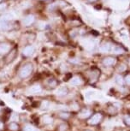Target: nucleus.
Returning a JSON list of instances; mask_svg holds the SVG:
<instances>
[{"label": "nucleus", "instance_id": "f257e3e1", "mask_svg": "<svg viewBox=\"0 0 130 131\" xmlns=\"http://www.w3.org/2000/svg\"><path fill=\"white\" fill-rule=\"evenodd\" d=\"M103 118H104V116H103L102 113L101 112H97L92 116H91V117L88 119L87 123H88V124L92 125V126L98 125L99 123H101Z\"/></svg>", "mask_w": 130, "mask_h": 131}, {"label": "nucleus", "instance_id": "f03ea898", "mask_svg": "<svg viewBox=\"0 0 130 131\" xmlns=\"http://www.w3.org/2000/svg\"><path fill=\"white\" fill-rule=\"evenodd\" d=\"M32 72H33V65L30 63H28L21 68L20 73H19V75H20L21 78L24 79V78L28 77L32 74Z\"/></svg>", "mask_w": 130, "mask_h": 131}, {"label": "nucleus", "instance_id": "7ed1b4c3", "mask_svg": "<svg viewBox=\"0 0 130 131\" xmlns=\"http://www.w3.org/2000/svg\"><path fill=\"white\" fill-rule=\"evenodd\" d=\"M17 55H18V50H17V48H13L12 50H10L6 54L5 58H4V62H5V63L6 64L11 63L12 62L15 61V59L16 58Z\"/></svg>", "mask_w": 130, "mask_h": 131}, {"label": "nucleus", "instance_id": "20e7f679", "mask_svg": "<svg viewBox=\"0 0 130 131\" xmlns=\"http://www.w3.org/2000/svg\"><path fill=\"white\" fill-rule=\"evenodd\" d=\"M102 63L104 66H106V67H110V66L116 65L117 63V60L114 57H106V58H104L103 59Z\"/></svg>", "mask_w": 130, "mask_h": 131}, {"label": "nucleus", "instance_id": "39448f33", "mask_svg": "<svg viewBox=\"0 0 130 131\" xmlns=\"http://www.w3.org/2000/svg\"><path fill=\"white\" fill-rule=\"evenodd\" d=\"M34 21H35V17H34L33 15H28V16H27L25 18L23 19V24L27 27L31 26L32 24L34 23Z\"/></svg>", "mask_w": 130, "mask_h": 131}, {"label": "nucleus", "instance_id": "423d86ee", "mask_svg": "<svg viewBox=\"0 0 130 131\" xmlns=\"http://www.w3.org/2000/svg\"><path fill=\"white\" fill-rule=\"evenodd\" d=\"M10 51V46L6 43H0V55L7 54Z\"/></svg>", "mask_w": 130, "mask_h": 131}, {"label": "nucleus", "instance_id": "0eeeda50", "mask_svg": "<svg viewBox=\"0 0 130 131\" xmlns=\"http://www.w3.org/2000/svg\"><path fill=\"white\" fill-rule=\"evenodd\" d=\"M56 93H57V95L59 96V97H63V96H65L68 94V89L67 86H60V88H58L57 91H56Z\"/></svg>", "mask_w": 130, "mask_h": 131}, {"label": "nucleus", "instance_id": "6e6552de", "mask_svg": "<svg viewBox=\"0 0 130 131\" xmlns=\"http://www.w3.org/2000/svg\"><path fill=\"white\" fill-rule=\"evenodd\" d=\"M42 91V88L40 85H33L29 88L28 89V93H31V94H36V93H39Z\"/></svg>", "mask_w": 130, "mask_h": 131}, {"label": "nucleus", "instance_id": "1a4fd4ad", "mask_svg": "<svg viewBox=\"0 0 130 131\" xmlns=\"http://www.w3.org/2000/svg\"><path fill=\"white\" fill-rule=\"evenodd\" d=\"M13 25L9 23V21H0V30L1 31H7L12 29Z\"/></svg>", "mask_w": 130, "mask_h": 131}, {"label": "nucleus", "instance_id": "9d476101", "mask_svg": "<svg viewBox=\"0 0 130 131\" xmlns=\"http://www.w3.org/2000/svg\"><path fill=\"white\" fill-rule=\"evenodd\" d=\"M100 75V71L98 70H92V72L90 74V81L92 83H94L98 81V78Z\"/></svg>", "mask_w": 130, "mask_h": 131}, {"label": "nucleus", "instance_id": "9b49d317", "mask_svg": "<svg viewBox=\"0 0 130 131\" xmlns=\"http://www.w3.org/2000/svg\"><path fill=\"white\" fill-rule=\"evenodd\" d=\"M34 52V47L33 46H26L25 48L23 49V55L26 56V57H29V56H32Z\"/></svg>", "mask_w": 130, "mask_h": 131}, {"label": "nucleus", "instance_id": "f8f14e48", "mask_svg": "<svg viewBox=\"0 0 130 131\" xmlns=\"http://www.w3.org/2000/svg\"><path fill=\"white\" fill-rule=\"evenodd\" d=\"M91 114H92V112L88 109H84L81 112L79 113V117L81 118V119H87L88 117H91Z\"/></svg>", "mask_w": 130, "mask_h": 131}, {"label": "nucleus", "instance_id": "ddd939ff", "mask_svg": "<svg viewBox=\"0 0 130 131\" xmlns=\"http://www.w3.org/2000/svg\"><path fill=\"white\" fill-rule=\"evenodd\" d=\"M70 84L72 86H80L82 84V80L79 76H75L70 79Z\"/></svg>", "mask_w": 130, "mask_h": 131}, {"label": "nucleus", "instance_id": "4468645a", "mask_svg": "<svg viewBox=\"0 0 130 131\" xmlns=\"http://www.w3.org/2000/svg\"><path fill=\"white\" fill-rule=\"evenodd\" d=\"M13 18V15L10 13H4L0 16V21H9Z\"/></svg>", "mask_w": 130, "mask_h": 131}, {"label": "nucleus", "instance_id": "2eb2a0df", "mask_svg": "<svg viewBox=\"0 0 130 131\" xmlns=\"http://www.w3.org/2000/svg\"><path fill=\"white\" fill-rule=\"evenodd\" d=\"M99 50L101 52H108V51H110V50H111V47H110V44H104V45H102L101 46H100V48H99Z\"/></svg>", "mask_w": 130, "mask_h": 131}, {"label": "nucleus", "instance_id": "dca6fc26", "mask_svg": "<svg viewBox=\"0 0 130 131\" xmlns=\"http://www.w3.org/2000/svg\"><path fill=\"white\" fill-rule=\"evenodd\" d=\"M9 129L10 131H18L19 130V125L16 122H11L9 124Z\"/></svg>", "mask_w": 130, "mask_h": 131}, {"label": "nucleus", "instance_id": "f3484780", "mask_svg": "<svg viewBox=\"0 0 130 131\" xmlns=\"http://www.w3.org/2000/svg\"><path fill=\"white\" fill-rule=\"evenodd\" d=\"M47 85L50 86V88H56L57 85H58V82L56 79L54 78H51V79H49L48 81H47Z\"/></svg>", "mask_w": 130, "mask_h": 131}, {"label": "nucleus", "instance_id": "a211bd4d", "mask_svg": "<svg viewBox=\"0 0 130 131\" xmlns=\"http://www.w3.org/2000/svg\"><path fill=\"white\" fill-rule=\"evenodd\" d=\"M112 51L116 54H122L124 52V49L121 47V46H114L112 48Z\"/></svg>", "mask_w": 130, "mask_h": 131}, {"label": "nucleus", "instance_id": "6ab92c4d", "mask_svg": "<svg viewBox=\"0 0 130 131\" xmlns=\"http://www.w3.org/2000/svg\"><path fill=\"white\" fill-rule=\"evenodd\" d=\"M107 112L110 115H115L117 112V109L115 106H109L107 109Z\"/></svg>", "mask_w": 130, "mask_h": 131}, {"label": "nucleus", "instance_id": "aec40b11", "mask_svg": "<svg viewBox=\"0 0 130 131\" xmlns=\"http://www.w3.org/2000/svg\"><path fill=\"white\" fill-rule=\"evenodd\" d=\"M43 123L45 124H51L52 123V117H51L50 116H45L43 117Z\"/></svg>", "mask_w": 130, "mask_h": 131}, {"label": "nucleus", "instance_id": "412c9836", "mask_svg": "<svg viewBox=\"0 0 130 131\" xmlns=\"http://www.w3.org/2000/svg\"><path fill=\"white\" fill-rule=\"evenodd\" d=\"M59 117L62 118L63 120H67L70 117V114L68 112H60L59 113Z\"/></svg>", "mask_w": 130, "mask_h": 131}, {"label": "nucleus", "instance_id": "4be33fe9", "mask_svg": "<svg viewBox=\"0 0 130 131\" xmlns=\"http://www.w3.org/2000/svg\"><path fill=\"white\" fill-rule=\"evenodd\" d=\"M23 131H38V129H37L35 127H33V126H32L30 124H28L24 127Z\"/></svg>", "mask_w": 130, "mask_h": 131}, {"label": "nucleus", "instance_id": "5701e85b", "mask_svg": "<svg viewBox=\"0 0 130 131\" xmlns=\"http://www.w3.org/2000/svg\"><path fill=\"white\" fill-rule=\"evenodd\" d=\"M116 82L118 84L119 86H123L124 79L122 78L121 75H118V76H116Z\"/></svg>", "mask_w": 130, "mask_h": 131}, {"label": "nucleus", "instance_id": "b1692460", "mask_svg": "<svg viewBox=\"0 0 130 131\" xmlns=\"http://www.w3.org/2000/svg\"><path fill=\"white\" fill-rule=\"evenodd\" d=\"M68 130V125L66 123H61L58 126V131H67Z\"/></svg>", "mask_w": 130, "mask_h": 131}, {"label": "nucleus", "instance_id": "393cba45", "mask_svg": "<svg viewBox=\"0 0 130 131\" xmlns=\"http://www.w3.org/2000/svg\"><path fill=\"white\" fill-rule=\"evenodd\" d=\"M124 79V83L125 85L127 86H130V74H127V75H125Z\"/></svg>", "mask_w": 130, "mask_h": 131}, {"label": "nucleus", "instance_id": "a878e982", "mask_svg": "<svg viewBox=\"0 0 130 131\" xmlns=\"http://www.w3.org/2000/svg\"><path fill=\"white\" fill-rule=\"evenodd\" d=\"M123 122L127 127H130V115H126L123 118Z\"/></svg>", "mask_w": 130, "mask_h": 131}, {"label": "nucleus", "instance_id": "bb28decb", "mask_svg": "<svg viewBox=\"0 0 130 131\" xmlns=\"http://www.w3.org/2000/svg\"><path fill=\"white\" fill-rule=\"evenodd\" d=\"M49 105H50V102H48V101H43L42 104H41V107H42L43 109L48 108Z\"/></svg>", "mask_w": 130, "mask_h": 131}, {"label": "nucleus", "instance_id": "cd10ccee", "mask_svg": "<svg viewBox=\"0 0 130 131\" xmlns=\"http://www.w3.org/2000/svg\"><path fill=\"white\" fill-rule=\"evenodd\" d=\"M94 94H95L94 92H92V91H89V92H87V93H86V96H87V98H89L90 96H92V95H94Z\"/></svg>", "mask_w": 130, "mask_h": 131}, {"label": "nucleus", "instance_id": "c85d7f7f", "mask_svg": "<svg viewBox=\"0 0 130 131\" xmlns=\"http://www.w3.org/2000/svg\"><path fill=\"white\" fill-rule=\"evenodd\" d=\"M125 70H126V66L125 65H121V67H119V69H118V70L120 72H122V71H124Z\"/></svg>", "mask_w": 130, "mask_h": 131}, {"label": "nucleus", "instance_id": "c756f323", "mask_svg": "<svg viewBox=\"0 0 130 131\" xmlns=\"http://www.w3.org/2000/svg\"><path fill=\"white\" fill-rule=\"evenodd\" d=\"M4 123H3V122H1V121H0V130L4 129Z\"/></svg>", "mask_w": 130, "mask_h": 131}, {"label": "nucleus", "instance_id": "7c9ffc66", "mask_svg": "<svg viewBox=\"0 0 130 131\" xmlns=\"http://www.w3.org/2000/svg\"><path fill=\"white\" fill-rule=\"evenodd\" d=\"M128 64H129V66H130V59H129V61H128Z\"/></svg>", "mask_w": 130, "mask_h": 131}, {"label": "nucleus", "instance_id": "2f4dec72", "mask_svg": "<svg viewBox=\"0 0 130 131\" xmlns=\"http://www.w3.org/2000/svg\"><path fill=\"white\" fill-rule=\"evenodd\" d=\"M91 1H94V0H91Z\"/></svg>", "mask_w": 130, "mask_h": 131}, {"label": "nucleus", "instance_id": "473e14b6", "mask_svg": "<svg viewBox=\"0 0 130 131\" xmlns=\"http://www.w3.org/2000/svg\"><path fill=\"white\" fill-rule=\"evenodd\" d=\"M1 1H2V0H0V2H1Z\"/></svg>", "mask_w": 130, "mask_h": 131}]
</instances>
